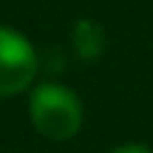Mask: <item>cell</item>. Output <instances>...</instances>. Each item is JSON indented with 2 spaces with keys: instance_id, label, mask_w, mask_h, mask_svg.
<instances>
[{
  "instance_id": "obj_1",
  "label": "cell",
  "mask_w": 153,
  "mask_h": 153,
  "mask_svg": "<svg viewBox=\"0 0 153 153\" xmlns=\"http://www.w3.org/2000/svg\"><path fill=\"white\" fill-rule=\"evenodd\" d=\"M28 116L31 125L45 139H71L82 125V102L65 85L45 82L37 85L28 97Z\"/></svg>"
},
{
  "instance_id": "obj_2",
  "label": "cell",
  "mask_w": 153,
  "mask_h": 153,
  "mask_svg": "<svg viewBox=\"0 0 153 153\" xmlns=\"http://www.w3.org/2000/svg\"><path fill=\"white\" fill-rule=\"evenodd\" d=\"M37 76V51L14 28L0 26V97L26 91Z\"/></svg>"
},
{
  "instance_id": "obj_3",
  "label": "cell",
  "mask_w": 153,
  "mask_h": 153,
  "mask_svg": "<svg viewBox=\"0 0 153 153\" xmlns=\"http://www.w3.org/2000/svg\"><path fill=\"white\" fill-rule=\"evenodd\" d=\"M111 153H153L150 148H145V145H136V142H131V145H119L116 150H111Z\"/></svg>"
}]
</instances>
